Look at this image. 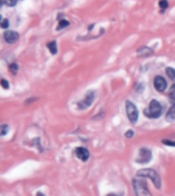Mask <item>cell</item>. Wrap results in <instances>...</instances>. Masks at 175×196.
Returning <instances> with one entry per match:
<instances>
[{
  "instance_id": "cell-1",
  "label": "cell",
  "mask_w": 175,
  "mask_h": 196,
  "mask_svg": "<svg viewBox=\"0 0 175 196\" xmlns=\"http://www.w3.org/2000/svg\"><path fill=\"white\" fill-rule=\"evenodd\" d=\"M138 177H141V178H150L154 185L156 186L157 189H160L161 188V178H160L159 174L152 169H142L139 170L136 174Z\"/></svg>"
},
{
  "instance_id": "cell-2",
  "label": "cell",
  "mask_w": 175,
  "mask_h": 196,
  "mask_svg": "<svg viewBox=\"0 0 175 196\" xmlns=\"http://www.w3.org/2000/svg\"><path fill=\"white\" fill-rule=\"evenodd\" d=\"M162 114V105L158 100H152L148 108L144 109V116L148 119H158Z\"/></svg>"
},
{
  "instance_id": "cell-3",
  "label": "cell",
  "mask_w": 175,
  "mask_h": 196,
  "mask_svg": "<svg viewBox=\"0 0 175 196\" xmlns=\"http://www.w3.org/2000/svg\"><path fill=\"white\" fill-rule=\"evenodd\" d=\"M132 184H133V188H134L136 196H152L150 190H148L146 180L133 179Z\"/></svg>"
},
{
  "instance_id": "cell-4",
  "label": "cell",
  "mask_w": 175,
  "mask_h": 196,
  "mask_svg": "<svg viewBox=\"0 0 175 196\" xmlns=\"http://www.w3.org/2000/svg\"><path fill=\"white\" fill-rule=\"evenodd\" d=\"M126 105V112H127V117L129 121L131 123H136L137 120H138V110H137L135 104L131 101H126L125 103Z\"/></svg>"
},
{
  "instance_id": "cell-5",
  "label": "cell",
  "mask_w": 175,
  "mask_h": 196,
  "mask_svg": "<svg viewBox=\"0 0 175 196\" xmlns=\"http://www.w3.org/2000/svg\"><path fill=\"white\" fill-rule=\"evenodd\" d=\"M151 160H152V151L148 148H147V147H142V148L139 149L138 156L136 157L135 161L137 162V164L146 165Z\"/></svg>"
},
{
  "instance_id": "cell-6",
  "label": "cell",
  "mask_w": 175,
  "mask_h": 196,
  "mask_svg": "<svg viewBox=\"0 0 175 196\" xmlns=\"http://www.w3.org/2000/svg\"><path fill=\"white\" fill-rule=\"evenodd\" d=\"M94 98H95V94L93 91H88L86 95H85V97L82 99L81 101L78 102V108L79 109H86L87 107H89L92 102L94 101Z\"/></svg>"
},
{
  "instance_id": "cell-7",
  "label": "cell",
  "mask_w": 175,
  "mask_h": 196,
  "mask_svg": "<svg viewBox=\"0 0 175 196\" xmlns=\"http://www.w3.org/2000/svg\"><path fill=\"white\" fill-rule=\"evenodd\" d=\"M154 86L156 88V90H158L159 92H163L167 88V82L163 77L157 76L154 79Z\"/></svg>"
},
{
  "instance_id": "cell-8",
  "label": "cell",
  "mask_w": 175,
  "mask_h": 196,
  "mask_svg": "<svg viewBox=\"0 0 175 196\" xmlns=\"http://www.w3.org/2000/svg\"><path fill=\"white\" fill-rule=\"evenodd\" d=\"M3 38L8 44H13L18 40L20 35H18V33L14 31H5L4 34H3Z\"/></svg>"
},
{
  "instance_id": "cell-9",
  "label": "cell",
  "mask_w": 175,
  "mask_h": 196,
  "mask_svg": "<svg viewBox=\"0 0 175 196\" xmlns=\"http://www.w3.org/2000/svg\"><path fill=\"white\" fill-rule=\"evenodd\" d=\"M75 154L76 156L81 160L82 161H87L89 156H90V154H89V151L84 148V147H77L76 150H75Z\"/></svg>"
},
{
  "instance_id": "cell-10",
  "label": "cell",
  "mask_w": 175,
  "mask_h": 196,
  "mask_svg": "<svg viewBox=\"0 0 175 196\" xmlns=\"http://www.w3.org/2000/svg\"><path fill=\"white\" fill-rule=\"evenodd\" d=\"M152 54H154V51L148 47H141L138 48V50H137V55L139 57H148Z\"/></svg>"
},
{
  "instance_id": "cell-11",
  "label": "cell",
  "mask_w": 175,
  "mask_h": 196,
  "mask_svg": "<svg viewBox=\"0 0 175 196\" xmlns=\"http://www.w3.org/2000/svg\"><path fill=\"white\" fill-rule=\"evenodd\" d=\"M166 121L169 123H173L175 121V103L170 107V109L166 113Z\"/></svg>"
},
{
  "instance_id": "cell-12",
  "label": "cell",
  "mask_w": 175,
  "mask_h": 196,
  "mask_svg": "<svg viewBox=\"0 0 175 196\" xmlns=\"http://www.w3.org/2000/svg\"><path fill=\"white\" fill-rule=\"evenodd\" d=\"M47 48L49 49L51 54H57L58 53V46H57V42L55 41H51L49 43H47Z\"/></svg>"
},
{
  "instance_id": "cell-13",
  "label": "cell",
  "mask_w": 175,
  "mask_h": 196,
  "mask_svg": "<svg viewBox=\"0 0 175 196\" xmlns=\"http://www.w3.org/2000/svg\"><path fill=\"white\" fill-rule=\"evenodd\" d=\"M166 74L167 76H168L171 80L175 81V69H172V68H167L166 69Z\"/></svg>"
},
{
  "instance_id": "cell-14",
  "label": "cell",
  "mask_w": 175,
  "mask_h": 196,
  "mask_svg": "<svg viewBox=\"0 0 175 196\" xmlns=\"http://www.w3.org/2000/svg\"><path fill=\"white\" fill-rule=\"evenodd\" d=\"M69 26H70V23H69L68 21H66V20H61V21H59V23H58V30H62V29L69 27Z\"/></svg>"
},
{
  "instance_id": "cell-15",
  "label": "cell",
  "mask_w": 175,
  "mask_h": 196,
  "mask_svg": "<svg viewBox=\"0 0 175 196\" xmlns=\"http://www.w3.org/2000/svg\"><path fill=\"white\" fill-rule=\"evenodd\" d=\"M169 98H170L171 102H174L175 103V84L172 85V87H171V89H170Z\"/></svg>"
},
{
  "instance_id": "cell-16",
  "label": "cell",
  "mask_w": 175,
  "mask_h": 196,
  "mask_svg": "<svg viewBox=\"0 0 175 196\" xmlns=\"http://www.w3.org/2000/svg\"><path fill=\"white\" fill-rule=\"evenodd\" d=\"M9 130V127L7 125H2L1 127H0V135L1 136H5L7 133H8Z\"/></svg>"
},
{
  "instance_id": "cell-17",
  "label": "cell",
  "mask_w": 175,
  "mask_h": 196,
  "mask_svg": "<svg viewBox=\"0 0 175 196\" xmlns=\"http://www.w3.org/2000/svg\"><path fill=\"white\" fill-rule=\"evenodd\" d=\"M9 71L12 72V75H16L18 71V65L17 64H12L9 65Z\"/></svg>"
},
{
  "instance_id": "cell-18",
  "label": "cell",
  "mask_w": 175,
  "mask_h": 196,
  "mask_svg": "<svg viewBox=\"0 0 175 196\" xmlns=\"http://www.w3.org/2000/svg\"><path fill=\"white\" fill-rule=\"evenodd\" d=\"M168 1H167V0H160L159 1V6L161 7V8L163 9V10H165L167 7H168Z\"/></svg>"
},
{
  "instance_id": "cell-19",
  "label": "cell",
  "mask_w": 175,
  "mask_h": 196,
  "mask_svg": "<svg viewBox=\"0 0 175 196\" xmlns=\"http://www.w3.org/2000/svg\"><path fill=\"white\" fill-rule=\"evenodd\" d=\"M0 84H1V87L3 88V89H5V90L9 89L10 85H9V83H8V81H6L5 79H2V80H1V82H0Z\"/></svg>"
},
{
  "instance_id": "cell-20",
  "label": "cell",
  "mask_w": 175,
  "mask_h": 196,
  "mask_svg": "<svg viewBox=\"0 0 175 196\" xmlns=\"http://www.w3.org/2000/svg\"><path fill=\"white\" fill-rule=\"evenodd\" d=\"M8 27H9V21H8V18H4V20H2V22H1V28L6 29V28H8Z\"/></svg>"
},
{
  "instance_id": "cell-21",
  "label": "cell",
  "mask_w": 175,
  "mask_h": 196,
  "mask_svg": "<svg viewBox=\"0 0 175 196\" xmlns=\"http://www.w3.org/2000/svg\"><path fill=\"white\" fill-rule=\"evenodd\" d=\"M4 2L7 6H14L17 4L18 0H4Z\"/></svg>"
},
{
  "instance_id": "cell-22",
  "label": "cell",
  "mask_w": 175,
  "mask_h": 196,
  "mask_svg": "<svg viewBox=\"0 0 175 196\" xmlns=\"http://www.w3.org/2000/svg\"><path fill=\"white\" fill-rule=\"evenodd\" d=\"M162 143H163V144H165V145L175 147V141H171V140H163Z\"/></svg>"
},
{
  "instance_id": "cell-23",
  "label": "cell",
  "mask_w": 175,
  "mask_h": 196,
  "mask_svg": "<svg viewBox=\"0 0 175 196\" xmlns=\"http://www.w3.org/2000/svg\"><path fill=\"white\" fill-rule=\"evenodd\" d=\"M125 136L127 137V138H131V137L134 136V133H133L132 130H128L127 132L125 133Z\"/></svg>"
},
{
  "instance_id": "cell-24",
  "label": "cell",
  "mask_w": 175,
  "mask_h": 196,
  "mask_svg": "<svg viewBox=\"0 0 175 196\" xmlns=\"http://www.w3.org/2000/svg\"><path fill=\"white\" fill-rule=\"evenodd\" d=\"M37 196H44L42 193H40V192H39V193H37Z\"/></svg>"
},
{
  "instance_id": "cell-25",
  "label": "cell",
  "mask_w": 175,
  "mask_h": 196,
  "mask_svg": "<svg viewBox=\"0 0 175 196\" xmlns=\"http://www.w3.org/2000/svg\"><path fill=\"white\" fill-rule=\"evenodd\" d=\"M107 196H117V195H115V194H109V195H107Z\"/></svg>"
}]
</instances>
